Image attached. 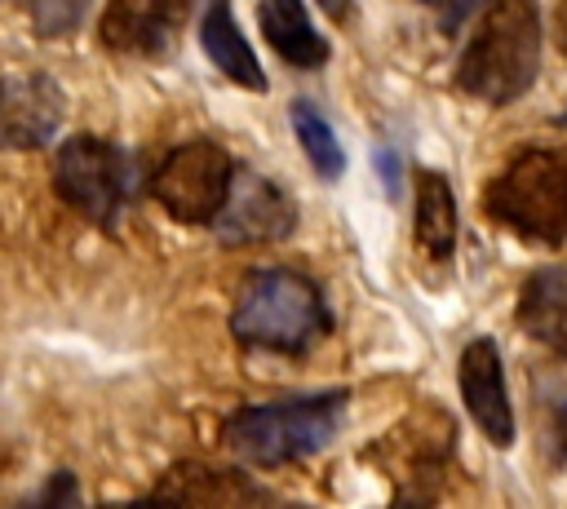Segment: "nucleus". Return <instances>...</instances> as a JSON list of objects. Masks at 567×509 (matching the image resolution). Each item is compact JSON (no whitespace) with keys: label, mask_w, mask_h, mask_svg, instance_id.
I'll return each instance as SVG.
<instances>
[{"label":"nucleus","mask_w":567,"mask_h":509,"mask_svg":"<svg viewBox=\"0 0 567 509\" xmlns=\"http://www.w3.org/2000/svg\"><path fill=\"white\" fill-rule=\"evenodd\" d=\"M536 66H540L536 0H487L483 22L461 49L456 89L487 106H509L532 89Z\"/></svg>","instance_id":"2"},{"label":"nucleus","mask_w":567,"mask_h":509,"mask_svg":"<svg viewBox=\"0 0 567 509\" xmlns=\"http://www.w3.org/2000/svg\"><path fill=\"white\" fill-rule=\"evenodd\" d=\"M483 212L527 243L558 248L567 239V155L549 146L514 150L487 181Z\"/></svg>","instance_id":"4"},{"label":"nucleus","mask_w":567,"mask_h":509,"mask_svg":"<svg viewBox=\"0 0 567 509\" xmlns=\"http://www.w3.org/2000/svg\"><path fill=\"white\" fill-rule=\"evenodd\" d=\"M425 4H439V0H425Z\"/></svg>","instance_id":"22"},{"label":"nucleus","mask_w":567,"mask_h":509,"mask_svg":"<svg viewBox=\"0 0 567 509\" xmlns=\"http://www.w3.org/2000/svg\"><path fill=\"white\" fill-rule=\"evenodd\" d=\"M155 500H182V505H261L270 491L252 482L239 469H217L199 460H177L151 491Z\"/></svg>","instance_id":"11"},{"label":"nucleus","mask_w":567,"mask_h":509,"mask_svg":"<svg viewBox=\"0 0 567 509\" xmlns=\"http://www.w3.org/2000/svg\"><path fill=\"white\" fill-rule=\"evenodd\" d=\"M554 124H563V128H567V106H563V111L554 115Z\"/></svg>","instance_id":"21"},{"label":"nucleus","mask_w":567,"mask_h":509,"mask_svg":"<svg viewBox=\"0 0 567 509\" xmlns=\"http://www.w3.org/2000/svg\"><path fill=\"white\" fill-rule=\"evenodd\" d=\"M230 177H235L230 150L208 142V137H195V142L173 146L159 159V168L151 173V199L173 221L208 226L217 217L226 190H230Z\"/></svg>","instance_id":"6"},{"label":"nucleus","mask_w":567,"mask_h":509,"mask_svg":"<svg viewBox=\"0 0 567 509\" xmlns=\"http://www.w3.org/2000/svg\"><path fill=\"white\" fill-rule=\"evenodd\" d=\"M514 319L527 336L567 354V266H540L523 279Z\"/></svg>","instance_id":"13"},{"label":"nucleus","mask_w":567,"mask_h":509,"mask_svg":"<svg viewBox=\"0 0 567 509\" xmlns=\"http://www.w3.org/2000/svg\"><path fill=\"white\" fill-rule=\"evenodd\" d=\"M416 248L430 261H452L461 217H456V195L452 181L439 168H416Z\"/></svg>","instance_id":"15"},{"label":"nucleus","mask_w":567,"mask_h":509,"mask_svg":"<svg viewBox=\"0 0 567 509\" xmlns=\"http://www.w3.org/2000/svg\"><path fill=\"white\" fill-rule=\"evenodd\" d=\"M257 22L266 44L297 71H319L332 58V44L319 35L301 0H257Z\"/></svg>","instance_id":"12"},{"label":"nucleus","mask_w":567,"mask_h":509,"mask_svg":"<svg viewBox=\"0 0 567 509\" xmlns=\"http://www.w3.org/2000/svg\"><path fill=\"white\" fill-rule=\"evenodd\" d=\"M439 4H443V31L452 35V31H456L461 22H470L487 0H439Z\"/></svg>","instance_id":"18"},{"label":"nucleus","mask_w":567,"mask_h":509,"mask_svg":"<svg viewBox=\"0 0 567 509\" xmlns=\"http://www.w3.org/2000/svg\"><path fill=\"white\" fill-rule=\"evenodd\" d=\"M31 9H35V27L44 35H62L84 18L89 0H31Z\"/></svg>","instance_id":"17"},{"label":"nucleus","mask_w":567,"mask_h":509,"mask_svg":"<svg viewBox=\"0 0 567 509\" xmlns=\"http://www.w3.org/2000/svg\"><path fill=\"white\" fill-rule=\"evenodd\" d=\"M62 89L44 71L0 80V150H35L53 142L62 124Z\"/></svg>","instance_id":"9"},{"label":"nucleus","mask_w":567,"mask_h":509,"mask_svg":"<svg viewBox=\"0 0 567 509\" xmlns=\"http://www.w3.org/2000/svg\"><path fill=\"white\" fill-rule=\"evenodd\" d=\"M350 4H354V0H319V9H323L332 22H346V18H350Z\"/></svg>","instance_id":"20"},{"label":"nucleus","mask_w":567,"mask_h":509,"mask_svg":"<svg viewBox=\"0 0 567 509\" xmlns=\"http://www.w3.org/2000/svg\"><path fill=\"white\" fill-rule=\"evenodd\" d=\"M549 438H554V451H558V460H567V403L558 407V416H554V429H549Z\"/></svg>","instance_id":"19"},{"label":"nucleus","mask_w":567,"mask_h":509,"mask_svg":"<svg viewBox=\"0 0 567 509\" xmlns=\"http://www.w3.org/2000/svg\"><path fill=\"white\" fill-rule=\"evenodd\" d=\"M199 44L208 53V62L239 89H252V93H266V71L257 62V53L248 49L239 22H235V9L230 0H208L204 18H199Z\"/></svg>","instance_id":"14"},{"label":"nucleus","mask_w":567,"mask_h":509,"mask_svg":"<svg viewBox=\"0 0 567 509\" xmlns=\"http://www.w3.org/2000/svg\"><path fill=\"white\" fill-rule=\"evenodd\" d=\"M346 403H350L346 389H319V394L252 403V407H239L226 416L221 443H226V451H235L244 465H257V469L306 460L341 434Z\"/></svg>","instance_id":"3"},{"label":"nucleus","mask_w":567,"mask_h":509,"mask_svg":"<svg viewBox=\"0 0 567 509\" xmlns=\"http://www.w3.org/2000/svg\"><path fill=\"white\" fill-rule=\"evenodd\" d=\"M53 186L58 195L89 221L97 226H115L120 221V208L128 204L133 195V159L115 146V142H102V137H71L58 146V159H53Z\"/></svg>","instance_id":"5"},{"label":"nucleus","mask_w":567,"mask_h":509,"mask_svg":"<svg viewBox=\"0 0 567 509\" xmlns=\"http://www.w3.org/2000/svg\"><path fill=\"white\" fill-rule=\"evenodd\" d=\"M288 115H292V133H297V142H301L310 168H315L323 181H337V177L346 173V150H341V137H337V128L328 124V115H323L310 97H297V102L288 106Z\"/></svg>","instance_id":"16"},{"label":"nucleus","mask_w":567,"mask_h":509,"mask_svg":"<svg viewBox=\"0 0 567 509\" xmlns=\"http://www.w3.org/2000/svg\"><path fill=\"white\" fill-rule=\"evenodd\" d=\"M208 226L230 248L275 243V239H288L297 230V199L279 181H270L252 168H235L230 190H226V199Z\"/></svg>","instance_id":"7"},{"label":"nucleus","mask_w":567,"mask_h":509,"mask_svg":"<svg viewBox=\"0 0 567 509\" xmlns=\"http://www.w3.org/2000/svg\"><path fill=\"white\" fill-rule=\"evenodd\" d=\"M190 9H195V0H106L97 35L111 53L159 58L182 35Z\"/></svg>","instance_id":"10"},{"label":"nucleus","mask_w":567,"mask_h":509,"mask_svg":"<svg viewBox=\"0 0 567 509\" xmlns=\"http://www.w3.org/2000/svg\"><path fill=\"white\" fill-rule=\"evenodd\" d=\"M230 332L252 350L310 354L332 332V310L310 274L292 266H261L239 283Z\"/></svg>","instance_id":"1"},{"label":"nucleus","mask_w":567,"mask_h":509,"mask_svg":"<svg viewBox=\"0 0 567 509\" xmlns=\"http://www.w3.org/2000/svg\"><path fill=\"white\" fill-rule=\"evenodd\" d=\"M456 385H461L465 412L474 416V425L483 429V438L492 447H509L514 443V407H509L501 345L492 336L465 341V350L456 359Z\"/></svg>","instance_id":"8"}]
</instances>
